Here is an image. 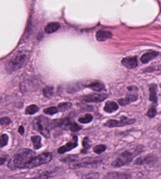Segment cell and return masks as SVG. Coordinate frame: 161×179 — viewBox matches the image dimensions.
Returning <instances> with one entry per match:
<instances>
[{
    "mask_svg": "<svg viewBox=\"0 0 161 179\" xmlns=\"http://www.w3.org/2000/svg\"><path fill=\"white\" fill-rule=\"evenodd\" d=\"M156 91H157V86L156 84H151L149 87V92H150V95H149V100L151 101L152 102L157 103V95H156Z\"/></svg>",
    "mask_w": 161,
    "mask_h": 179,
    "instance_id": "2e32d148",
    "label": "cell"
},
{
    "mask_svg": "<svg viewBox=\"0 0 161 179\" xmlns=\"http://www.w3.org/2000/svg\"><path fill=\"white\" fill-rule=\"evenodd\" d=\"M71 102H63L60 103L59 105H58V109L61 111H66L67 109H71Z\"/></svg>",
    "mask_w": 161,
    "mask_h": 179,
    "instance_id": "f1b7e54d",
    "label": "cell"
},
{
    "mask_svg": "<svg viewBox=\"0 0 161 179\" xmlns=\"http://www.w3.org/2000/svg\"><path fill=\"white\" fill-rule=\"evenodd\" d=\"M106 149H107V147L104 144H100V145H97L96 147H94L93 148V151H94L96 154H101V153H103L104 151H106Z\"/></svg>",
    "mask_w": 161,
    "mask_h": 179,
    "instance_id": "484cf974",
    "label": "cell"
},
{
    "mask_svg": "<svg viewBox=\"0 0 161 179\" xmlns=\"http://www.w3.org/2000/svg\"><path fill=\"white\" fill-rule=\"evenodd\" d=\"M93 116L88 113V114H85V116L80 117V118L78 119V121L80 123H81V124H88V123L91 122V121H93Z\"/></svg>",
    "mask_w": 161,
    "mask_h": 179,
    "instance_id": "7402d4cb",
    "label": "cell"
},
{
    "mask_svg": "<svg viewBox=\"0 0 161 179\" xmlns=\"http://www.w3.org/2000/svg\"><path fill=\"white\" fill-rule=\"evenodd\" d=\"M87 87H89L91 90L97 91V92H100V91L105 90L104 84H103L102 83H100V82H95V83H90V84L87 86Z\"/></svg>",
    "mask_w": 161,
    "mask_h": 179,
    "instance_id": "ac0fdd59",
    "label": "cell"
},
{
    "mask_svg": "<svg viewBox=\"0 0 161 179\" xmlns=\"http://www.w3.org/2000/svg\"><path fill=\"white\" fill-rule=\"evenodd\" d=\"M44 113H46V114L48 115H53V114H55L56 113H58V107H54V106L49 107V108L45 109L44 110Z\"/></svg>",
    "mask_w": 161,
    "mask_h": 179,
    "instance_id": "83f0119b",
    "label": "cell"
},
{
    "mask_svg": "<svg viewBox=\"0 0 161 179\" xmlns=\"http://www.w3.org/2000/svg\"><path fill=\"white\" fill-rule=\"evenodd\" d=\"M39 111V107L36 105H28L25 109V113L28 115H32L35 114L36 113H37Z\"/></svg>",
    "mask_w": 161,
    "mask_h": 179,
    "instance_id": "44dd1931",
    "label": "cell"
},
{
    "mask_svg": "<svg viewBox=\"0 0 161 179\" xmlns=\"http://www.w3.org/2000/svg\"><path fill=\"white\" fill-rule=\"evenodd\" d=\"M82 146H83V150L81 151V152H86L89 148H90V143H89V138L88 137H85L84 139L82 141Z\"/></svg>",
    "mask_w": 161,
    "mask_h": 179,
    "instance_id": "4316f807",
    "label": "cell"
},
{
    "mask_svg": "<svg viewBox=\"0 0 161 179\" xmlns=\"http://www.w3.org/2000/svg\"><path fill=\"white\" fill-rule=\"evenodd\" d=\"M77 146V137L76 136H73V140L67 143V144H65L64 146H62L61 147H59L58 150V152L59 154H64L65 152H67V151H71L72 149L75 148V147Z\"/></svg>",
    "mask_w": 161,
    "mask_h": 179,
    "instance_id": "30bf717a",
    "label": "cell"
},
{
    "mask_svg": "<svg viewBox=\"0 0 161 179\" xmlns=\"http://www.w3.org/2000/svg\"><path fill=\"white\" fill-rule=\"evenodd\" d=\"M157 113V111L155 107H151L150 109L148 110L147 112V116L149 117H150V118H153V117H154L156 115Z\"/></svg>",
    "mask_w": 161,
    "mask_h": 179,
    "instance_id": "4dcf8cb0",
    "label": "cell"
},
{
    "mask_svg": "<svg viewBox=\"0 0 161 179\" xmlns=\"http://www.w3.org/2000/svg\"><path fill=\"white\" fill-rule=\"evenodd\" d=\"M28 57H29V53L28 51L21 50L18 52L6 64V71L9 74H11L21 68L28 61Z\"/></svg>",
    "mask_w": 161,
    "mask_h": 179,
    "instance_id": "6da1fadb",
    "label": "cell"
},
{
    "mask_svg": "<svg viewBox=\"0 0 161 179\" xmlns=\"http://www.w3.org/2000/svg\"><path fill=\"white\" fill-rule=\"evenodd\" d=\"M8 136L6 134H2L0 136V147H5L7 143H8Z\"/></svg>",
    "mask_w": 161,
    "mask_h": 179,
    "instance_id": "d4e9b609",
    "label": "cell"
},
{
    "mask_svg": "<svg viewBox=\"0 0 161 179\" xmlns=\"http://www.w3.org/2000/svg\"><path fill=\"white\" fill-rule=\"evenodd\" d=\"M34 156V152L30 149H21L15 154L13 159V164L17 168L26 167L27 163Z\"/></svg>",
    "mask_w": 161,
    "mask_h": 179,
    "instance_id": "7a4b0ae2",
    "label": "cell"
},
{
    "mask_svg": "<svg viewBox=\"0 0 161 179\" xmlns=\"http://www.w3.org/2000/svg\"><path fill=\"white\" fill-rule=\"evenodd\" d=\"M59 28H60V24L58 22H51L45 26L44 31L47 33L51 34V33H53L58 30Z\"/></svg>",
    "mask_w": 161,
    "mask_h": 179,
    "instance_id": "9a60e30c",
    "label": "cell"
},
{
    "mask_svg": "<svg viewBox=\"0 0 161 179\" xmlns=\"http://www.w3.org/2000/svg\"><path fill=\"white\" fill-rule=\"evenodd\" d=\"M32 126L35 130H37L44 136L48 138L50 136V129L53 128V121L47 117L40 116L33 120Z\"/></svg>",
    "mask_w": 161,
    "mask_h": 179,
    "instance_id": "3957f363",
    "label": "cell"
},
{
    "mask_svg": "<svg viewBox=\"0 0 161 179\" xmlns=\"http://www.w3.org/2000/svg\"><path fill=\"white\" fill-rule=\"evenodd\" d=\"M69 129H71L72 132H77L81 129V127L79 126L77 123L74 122V121H71L70 125H69Z\"/></svg>",
    "mask_w": 161,
    "mask_h": 179,
    "instance_id": "f546056e",
    "label": "cell"
},
{
    "mask_svg": "<svg viewBox=\"0 0 161 179\" xmlns=\"http://www.w3.org/2000/svg\"><path fill=\"white\" fill-rule=\"evenodd\" d=\"M31 140L33 143V147L35 149L38 150L40 147H42V143H41V137L40 136H33L31 137Z\"/></svg>",
    "mask_w": 161,
    "mask_h": 179,
    "instance_id": "ffe728a7",
    "label": "cell"
},
{
    "mask_svg": "<svg viewBox=\"0 0 161 179\" xmlns=\"http://www.w3.org/2000/svg\"><path fill=\"white\" fill-rule=\"evenodd\" d=\"M11 123V120L7 117H3L0 118V125H8Z\"/></svg>",
    "mask_w": 161,
    "mask_h": 179,
    "instance_id": "d6a6232c",
    "label": "cell"
},
{
    "mask_svg": "<svg viewBox=\"0 0 161 179\" xmlns=\"http://www.w3.org/2000/svg\"><path fill=\"white\" fill-rule=\"evenodd\" d=\"M133 154L130 151H125L122 152L116 159L112 162L111 166L113 167H121L130 163L133 159Z\"/></svg>",
    "mask_w": 161,
    "mask_h": 179,
    "instance_id": "277c9868",
    "label": "cell"
},
{
    "mask_svg": "<svg viewBox=\"0 0 161 179\" xmlns=\"http://www.w3.org/2000/svg\"><path fill=\"white\" fill-rule=\"evenodd\" d=\"M107 98L106 94H91L83 97V100L86 102H100Z\"/></svg>",
    "mask_w": 161,
    "mask_h": 179,
    "instance_id": "9c48e42d",
    "label": "cell"
},
{
    "mask_svg": "<svg viewBox=\"0 0 161 179\" xmlns=\"http://www.w3.org/2000/svg\"><path fill=\"white\" fill-rule=\"evenodd\" d=\"M160 87H161V84H160Z\"/></svg>",
    "mask_w": 161,
    "mask_h": 179,
    "instance_id": "d590c367",
    "label": "cell"
},
{
    "mask_svg": "<svg viewBox=\"0 0 161 179\" xmlns=\"http://www.w3.org/2000/svg\"><path fill=\"white\" fill-rule=\"evenodd\" d=\"M135 119H128L126 117H122L119 121L118 120H109L105 123V126L108 128H114V127H122L124 125H128L135 122Z\"/></svg>",
    "mask_w": 161,
    "mask_h": 179,
    "instance_id": "ba28073f",
    "label": "cell"
},
{
    "mask_svg": "<svg viewBox=\"0 0 161 179\" xmlns=\"http://www.w3.org/2000/svg\"><path fill=\"white\" fill-rule=\"evenodd\" d=\"M130 175L126 174L119 173V172H111L108 173L104 179H130Z\"/></svg>",
    "mask_w": 161,
    "mask_h": 179,
    "instance_id": "4fadbf2b",
    "label": "cell"
},
{
    "mask_svg": "<svg viewBox=\"0 0 161 179\" xmlns=\"http://www.w3.org/2000/svg\"><path fill=\"white\" fill-rule=\"evenodd\" d=\"M122 64L124 67H126V68L133 69L138 65V62H137V58L136 57H129L123 58L122 60Z\"/></svg>",
    "mask_w": 161,
    "mask_h": 179,
    "instance_id": "8fae6325",
    "label": "cell"
},
{
    "mask_svg": "<svg viewBox=\"0 0 161 179\" xmlns=\"http://www.w3.org/2000/svg\"><path fill=\"white\" fill-rule=\"evenodd\" d=\"M7 159H8V157H7L6 155H1V156H0V166L3 165V164L6 162Z\"/></svg>",
    "mask_w": 161,
    "mask_h": 179,
    "instance_id": "836d02e7",
    "label": "cell"
},
{
    "mask_svg": "<svg viewBox=\"0 0 161 179\" xmlns=\"http://www.w3.org/2000/svg\"><path fill=\"white\" fill-rule=\"evenodd\" d=\"M156 157L153 156V155H147L145 156V158H142V159H138L136 161V164H145V163H150L152 162L155 161Z\"/></svg>",
    "mask_w": 161,
    "mask_h": 179,
    "instance_id": "d6986e66",
    "label": "cell"
},
{
    "mask_svg": "<svg viewBox=\"0 0 161 179\" xmlns=\"http://www.w3.org/2000/svg\"><path fill=\"white\" fill-rule=\"evenodd\" d=\"M54 93V88L52 87H47L43 90V94L46 98H51Z\"/></svg>",
    "mask_w": 161,
    "mask_h": 179,
    "instance_id": "cb8c5ba5",
    "label": "cell"
},
{
    "mask_svg": "<svg viewBox=\"0 0 161 179\" xmlns=\"http://www.w3.org/2000/svg\"><path fill=\"white\" fill-rule=\"evenodd\" d=\"M158 55H159V53H157L156 51H149V52H147V53H145L144 55H142V57L141 58V63L147 64L149 61L152 60L153 59L156 57Z\"/></svg>",
    "mask_w": 161,
    "mask_h": 179,
    "instance_id": "5bb4252c",
    "label": "cell"
},
{
    "mask_svg": "<svg viewBox=\"0 0 161 179\" xmlns=\"http://www.w3.org/2000/svg\"><path fill=\"white\" fill-rule=\"evenodd\" d=\"M118 109H119V105L115 102H107L104 108L105 112L107 113H113Z\"/></svg>",
    "mask_w": 161,
    "mask_h": 179,
    "instance_id": "e0dca14e",
    "label": "cell"
},
{
    "mask_svg": "<svg viewBox=\"0 0 161 179\" xmlns=\"http://www.w3.org/2000/svg\"><path fill=\"white\" fill-rule=\"evenodd\" d=\"M128 94L125 98H121L119 100V103L120 105H126L131 102H133L137 100L138 98V89L136 87H128Z\"/></svg>",
    "mask_w": 161,
    "mask_h": 179,
    "instance_id": "52a82bcc",
    "label": "cell"
},
{
    "mask_svg": "<svg viewBox=\"0 0 161 179\" xmlns=\"http://www.w3.org/2000/svg\"><path fill=\"white\" fill-rule=\"evenodd\" d=\"M111 37H112V33L109 31L99 30L97 31V34H96V38L98 41H104V40H108Z\"/></svg>",
    "mask_w": 161,
    "mask_h": 179,
    "instance_id": "7c38bea8",
    "label": "cell"
},
{
    "mask_svg": "<svg viewBox=\"0 0 161 179\" xmlns=\"http://www.w3.org/2000/svg\"><path fill=\"white\" fill-rule=\"evenodd\" d=\"M18 133H20L21 135H24V133H25L24 127L21 126H21L19 127V129H18Z\"/></svg>",
    "mask_w": 161,
    "mask_h": 179,
    "instance_id": "e575fe53",
    "label": "cell"
},
{
    "mask_svg": "<svg viewBox=\"0 0 161 179\" xmlns=\"http://www.w3.org/2000/svg\"><path fill=\"white\" fill-rule=\"evenodd\" d=\"M100 178V174L98 172H90L84 175L81 179H99Z\"/></svg>",
    "mask_w": 161,
    "mask_h": 179,
    "instance_id": "603a6c76",
    "label": "cell"
},
{
    "mask_svg": "<svg viewBox=\"0 0 161 179\" xmlns=\"http://www.w3.org/2000/svg\"><path fill=\"white\" fill-rule=\"evenodd\" d=\"M77 155H71V156H69V157H67L65 158V159H63L62 161L63 162H69V163H75V162L77 161Z\"/></svg>",
    "mask_w": 161,
    "mask_h": 179,
    "instance_id": "1f68e13d",
    "label": "cell"
},
{
    "mask_svg": "<svg viewBox=\"0 0 161 179\" xmlns=\"http://www.w3.org/2000/svg\"><path fill=\"white\" fill-rule=\"evenodd\" d=\"M102 162L101 158H93V157H88L85 159H81L80 161L75 162V163L71 164L72 168H80V167H96L98 164Z\"/></svg>",
    "mask_w": 161,
    "mask_h": 179,
    "instance_id": "8992f818",
    "label": "cell"
},
{
    "mask_svg": "<svg viewBox=\"0 0 161 179\" xmlns=\"http://www.w3.org/2000/svg\"><path fill=\"white\" fill-rule=\"evenodd\" d=\"M51 158H52V156H51V153H43V154H40V155L36 156V157L32 158L30 161L27 163L26 167L33 168V167H38V166L43 165V164H46L51 160Z\"/></svg>",
    "mask_w": 161,
    "mask_h": 179,
    "instance_id": "5b68a950",
    "label": "cell"
}]
</instances>
